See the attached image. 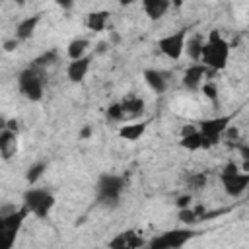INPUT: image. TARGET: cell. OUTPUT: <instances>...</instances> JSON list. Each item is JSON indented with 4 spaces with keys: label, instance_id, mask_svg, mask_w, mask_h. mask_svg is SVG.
<instances>
[{
    "label": "cell",
    "instance_id": "ac0fdd59",
    "mask_svg": "<svg viewBox=\"0 0 249 249\" xmlns=\"http://www.w3.org/2000/svg\"><path fill=\"white\" fill-rule=\"evenodd\" d=\"M18 152V134L2 128L0 132V154L4 160H10Z\"/></svg>",
    "mask_w": 249,
    "mask_h": 249
},
{
    "label": "cell",
    "instance_id": "484cf974",
    "mask_svg": "<svg viewBox=\"0 0 249 249\" xmlns=\"http://www.w3.org/2000/svg\"><path fill=\"white\" fill-rule=\"evenodd\" d=\"M200 89H202V93H204V97H206V99H210L212 103H216V101H218V86H216L212 80L204 82Z\"/></svg>",
    "mask_w": 249,
    "mask_h": 249
},
{
    "label": "cell",
    "instance_id": "52a82bcc",
    "mask_svg": "<svg viewBox=\"0 0 249 249\" xmlns=\"http://www.w3.org/2000/svg\"><path fill=\"white\" fill-rule=\"evenodd\" d=\"M196 233L191 228H175L160 233L150 243L144 245V249H181L189 239H193Z\"/></svg>",
    "mask_w": 249,
    "mask_h": 249
},
{
    "label": "cell",
    "instance_id": "8fae6325",
    "mask_svg": "<svg viewBox=\"0 0 249 249\" xmlns=\"http://www.w3.org/2000/svg\"><path fill=\"white\" fill-rule=\"evenodd\" d=\"M109 249H144V239L134 230H124L109 241Z\"/></svg>",
    "mask_w": 249,
    "mask_h": 249
},
{
    "label": "cell",
    "instance_id": "2e32d148",
    "mask_svg": "<svg viewBox=\"0 0 249 249\" xmlns=\"http://www.w3.org/2000/svg\"><path fill=\"white\" fill-rule=\"evenodd\" d=\"M169 8H171V2L167 0H144L142 2V10L150 19H161Z\"/></svg>",
    "mask_w": 249,
    "mask_h": 249
},
{
    "label": "cell",
    "instance_id": "277c9868",
    "mask_svg": "<svg viewBox=\"0 0 249 249\" xmlns=\"http://www.w3.org/2000/svg\"><path fill=\"white\" fill-rule=\"evenodd\" d=\"M27 216H29V210L21 204V206H18L16 212L0 218V249H12L14 247L16 237H18Z\"/></svg>",
    "mask_w": 249,
    "mask_h": 249
},
{
    "label": "cell",
    "instance_id": "d4e9b609",
    "mask_svg": "<svg viewBox=\"0 0 249 249\" xmlns=\"http://www.w3.org/2000/svg\"><path fill=\"white\" fill-rule=\"evenodd\" d=\"M56 62V53L54 51H49V53H45V54H41L39 58H35L33 60V66H37V68H45V66H51V64H54Z\"/></svg>",
    "mask_w": 249,
    "mask_h": 249
},
{
    "label": "cell",
    "instance_id": "5b68a950",
    "mask_svg": "<svg viewBox=\"0 0 249 249\" xmlns=\"http://www.w3.org/2000/svg\"><path fill=\"white\" fill-rule=\"evenodd\" d=\"M18 88L23 93V97H27L29 101H41L43 99V89H45V82H43V72L37 66H27L18 74Z\"/></svg>",
    "mask_w": 249,
    "mask_h": 249
},
{
    "label": "cell",
    "instance_id": "6da1fadb",
    "mask_svg": "<svg viewBox=\"0 0 249 249\" xmlns=\"http://www.w3.org/2000/svg\"><path fill=\"white\" fill-rule=\"evenodd\" d=\"M230 43L222 37V33L218 29H212L206 37V43H204V49H202V58L200 62L212 70V72H218L222 68H226L228 64V58H230Z\"/></svg>",
    "mask_w": 249,
    "mask_h": 249
},
{
    "label": "cell",
    "instance_id": "f546056e",
    "mask_svg": "<svg viewBox=\"0 0 249 249\" xmlns=\"http://www.w3.org/2000/svg\"><path fill=\"white\" fill-rule=\"evenodd\" d=\"M191 200H193L191 195H181V196L175 200V204H177L179 210H187V208H191Z\"/></svg>",
    "mask_w": 249,
    "mask_h": 249
},
{
    "label": "cell",
    "instance_id": "1f68e13d",
    "mask_svg": "<svg viewBox=\"0 0 249 249\" xmlns=\"http://www.w3.org/2000/svg\"><path fill=\"white\" fill-rule=\"evenodd\" d=\"M91 134H93V128H91L89 124H88V126H84V128L80 130V138H84V140H88Z\"/></svg>",
    "mask_w": 249,
    "mask_h": 249
},
{
    "label": "cell",
    "instance_id": "ba28073f",
    "mask_svg": "<svg viewBox=\"0 0 249 249\" xmlns=\"http://www.w3.org/2000/svg\"><path fill=\"white\" fill-rule=\"evenodd\" d=\"M187 47V29H177L175 33H169L161 39H158V49L161 54H165L171 60H179Z\"/></svg>",
    "mask_w": 249,
    "mask_h": 249
},
{
    "label": "cell",
    "instance_id": "e0dca14e",
    "mask_svg": "<svg viewBox=\"0 0 249 249\" xmlns=\"http://www.w3.org/2000/svg\"><path fill=\"white\" fill-rule=\"evenodd\" d=\"M121 105H123V111H124L126 119L140 117L144 113V109H146V101L142 97H138V95H132V93L126 95V97H123Z\"/></svg>",
    "mask_w": 249,
    "mask_h": 249
},
{
    "label": "cell",
    "instance_id": "603a6c76",
    "mask_svg": "<svg viewBox=\"0 0 249 249\" xmlns=\"http://www.w3.org/2000/svg\"><path fill=\"white\" fill-rule=\"evenodd\" d=\"M45 171H47V163H45V161H35V163H31V165L27 167V173H25L27 183L33 187V185L43 177Z\"/></svg>",
    "mask_w": 249,
    "mask_h": 249
},
{
    "label": "cell",
    "instance_id": "d6986e66",
    "mask_svg": "<svg viewBox=\"0 0 249 249\" xmlns=\"http://www.w3.org/2000/svg\"><path fill=\"white\" fill-rule=\"evenodd\" d=\"M146 123L144 121H140V123H130V124H123L121 128H119V136L121 138H124V140H128V142H136V140H140V136L146 132Z\"/></svg>",
    "mask_w": 249,
    "mask_h": 249
},
{
    "label": "cell",
    "instance_id": "f1b7e54d",
    "mask_svg": "<svg viewBox=\"0 0 249 249\" xmlns=\"http://www.w3.org/2000/svg\"><path fill=\"white\" fill-rule=\"evenodd\" d=\"M189 183H191L193 189H202L206 185V175L204 173H195V175L189 177Z\"/></svg>",
    "mask_w": 249,
    "mask_h": 249
},
{
    "label": "cell",
    "instance_id": "4fadbf2b",
    "mask_svg": "<svg viewBox=\"0 0 249 249\" xmlns=\"http://www.w3.org/2000/svg\"><path fill=\"white\" fill-rule=\"evenodd\" d=\"M144 80L150 86V89L156 91V93H163L169 86V74L163 72V70H156V68L144 70Z\"/></svg>",
    "mask_w": 249,
    "mask_h": 249
},
{
    "label": "cell",
    "instance_id": "7402d4cb",
    "mask_svg": "<svg viewBox=\"0 0 249 249\" xmlns=\"http://www.w3.org/2000/svg\"><path fill=\"white\" fill-rule=\"evenodd\" d=\"M204 43H206V39H202V35H193V37L187 39V47H185V51H187V54H189L195 62H200Z\"/></svg>",
    "mask_w": 249,
    "mask_h": 249
},
{
    "label": "cell",
    "instance_id": "9c48e42d",
    "mask_svg": "<svg viewBox=\"0 0 249 249\" xmlns=\"http://www.w3.org/2000/svg\"><path fill=\"white\" fill-rule=\"evenodd\" d=\"M231 121H233L231 115H220V117L204 119L198 123V130L216 146L220 142V138L226 134V130L231 126Z\"/></svg>",
    "mask_w": 249,
    "mask_h": 249
},
{
    "label": "cell",
    "instance_id": "8992f818",
    "mask_svg": "<svg viewBox=\"0 0 249 249\" xmlns=\"http://www.w3.org/2000/svg\"><path fill=\"white\" fill-rule=\"evenodd\" d=\"M29 214L37 216V218H47L54 206V196L47 191V189H39V187H29L23 193V202H21Z\"/></svg>",
    "mask_w": 249,
    "mask_h": 249
},
{
    "label": "cell",
    "instance_id": "cb8c5ba5",
    "mask_svg": "<svg viewBox=\"0 0 249 249\" xmlns=\"http://www.w3.org/2000/svg\"><path fill=\"white\" fill-rule=\"evenodd\" d=\"M107 119L109 121H115V123H121V121H124L126 119V115H124V111H123V105H121V101L119 103H111L109 107H107Z\"/></svg>",
    "mask_w": 249,
    "mask_h": 249
},
{
    "label": "cell",
    "instance_id": "5bb4252c",
    "mask_svg": "<svg viewBox=\"0 0 249 249\" xmlns=\"http://www.w3.org/2000/svg\"><path fill=\"white\" fill-rule=\"evenodd\" d=\"M89 64H91V56H89V54L84 56V58H80V60H70L68 66H66V76H68V80L74 82V84L82 82V80L86 78V74L89 72Z\"/></svg>",
    "mask_w": 249,
    "mask_h": 249
},
{
    "label": "cell",
    "instance_id": "3957f363",
    "mask_svg": "<svg viewBox=\"0 0 249 249\" xmlns=\"http://www.w3.org/2000/svg\"><path fill=\"white\" fill-rule=\"evenodd\" d=\"M220 181L230 196H241L249 189V173L241 171V167L235 161H228L220 171Z\"/></svg>",
    "mask_w": 249,
    "mask_h": 249
},
{
    "label": "cell",
    "instance_id": "7a4b0ae2",
    "mask_svg": "<svg viewBox=\"0 0 249 249\" xmlns=\"http://www.w3.org/2000/svg\"><path fill=\"white\" fill-rule=\"evenodd\" d=\"M124 179L115 173H103L99 175L95 183V198L103 206H117L123 193H124Z\"/></svg>",
    "mask_w": 249,
    "mask_h": 249
},
{
    "label": "cell",
    "instance_id": "4316f807",
    "mask_svg": "<svg viewBox=\"0 0 249 249\" xmlns=\"http://www.w3.org/2000/svg\"><path fill=\"white\" fill-rule=\"evenodd\" d=\"M179 220L189 228V226H193L195 222H198L200 218H198V214L195 212V208H187V210H179Z\"/></svg>",
    "mask_w": 249,
    "mask_h": 249
},
{
    "label": "cell",
    "instance_id": "7c38bea8",
    "mask_svg": "<svg viewBox=\"0 0 249 249\" xmlns=\"http://www.w3.org/2000/svg\"><path fill=\"white\" fill-rule=\"evenodd\" d=\"M206 74H208V68H206L202 62H195V64H191V66L185 70V74H183V80H181V82H183V86H185L187 89L196 91V89H200V88H202Z\"/></svg>",
    "mask_w": 249,
    "mask_h": 249
},
{
    "label": "cell",
    "instance_id": "ffe728a7",
    "mask_svg": "<svg viewBox=\"0 0 249 249\" xmlns=\"http://www.w3.org/2000/svg\"><path fill=\"white\" fill-rule=\"evenodd\" d=\"M107 19H109V12L99 10V12H91L86 16V27L89 31H103L107 27Z\"/></svg>",
    "mask_w": 249,
    "mask_h": 249
},
{
    "label": "cell",
    "instance_id": "30bf717a",
    "mask_svg": "<svg viewBox=\"0 0 249 249\" xmlns=\"http://www.w3.org/2000/svg\"><path fill=\"white\" fill-rule=\"evenodd\" d=\"M181 148L189 150V152H198V150H208L214 144L198 130V126L195 124H185L181 128V140H179Z\"/></svg>",
    "mask_w": 249,
    "mask_h": 249
},
{
    "label": "cell",
    "instance_id": "4dcf8cb0",
    "mask_svg": "<svg viewBox=\"0 0 249 249\" xmlns=\"http://www.w3.org/2000/svg\"><path fill=\"white\" fill-rule=\"evenodd\" d=\"M18 43H19V41H18L16 37H14V39H10V41H4V51H8V53H10V51H14V49L18 47Z\"/></svg>",
    "mask_w": 249,
    "mask_h": 249
},
{
    "label": "cell",
    "instance_id": "44dd1931",
    "mask_svg": "<svg viewBox=\"0 0 249 249\" xmlns=\"http://www.w3.org/2000/svg\"><path fill=\"white\" fill-rule=\"evenodd\" d=\"M88 49H89V41L84 39V37H78V39H72V41L68 43L66 53H68V58H70V60H80V58L88 56V54H86Z\"/></svg>",
    "mask_w": 249,
    "mask_h": 249
},
{
    "label": "cell",
    "instance_id": "9a60e30c",
    "mask_svg": "<svg viewBox=\"0 0 249 249\" xmlns=\"http://www.w3.org/2000/svg\"><path fill=\"white\" fill-rule=\"evenodd\" d=\"M39 21H41V16H39V14L23 18V19L16 25V39H18V41H27V39H31V35L35 33Z\"/></svg>",
    "mask_w": 249,
    "mask_h": 249
},
{
    "label": "cell",
    "instance_id": "83f0119b",
    "mask_svg": "<svg viewBox=\"0 0 249 249\" xmlns=\"http://www.w3.org/2000/svg\"><path fill=\"white\" fill-rule=\"evenodd\" d=\"M237 150H239V154H241V158H243V163H241L239 167H241V171L249 173V146H247V144H239Z\"/></svg>",
    "mask_w": 249,
    "mask_h": 249
}]
</instances>
